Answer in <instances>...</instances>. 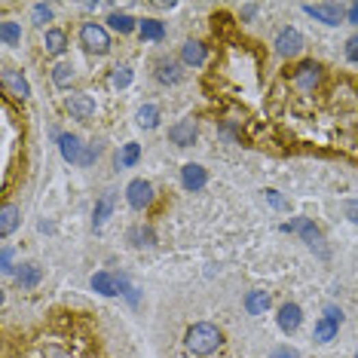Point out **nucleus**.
I'll use <instances>...</instances> for the list:
<instances>
[{
    "instance_id": "f257e3e1",
    "label": "nucleus",
    "mask_w": 358,
    "mask_h": 358,
    "mask_svg": "<svg viewBox=\"0 0 358 358\" xmlns=\"http://www.w3.org/2000/svg\"><path fill=\"white\" fill-rule=\"evenodd\" d=\"M184 346L190 349L193 355H214L220 346H224V334H220L218 324L212 322H196L190 331L184 334Z\"/></svg>"
},
{
    "instance_id": "f03ea898",
    "label": "nucleus",
    "mask_w": 358,
    "mask_h": 358,
    "mask_svg": "<svg viewBox=\"0 0 358 358\" xmlns=\"http://www.w3.org/2000/svg\"><path fill=\"white\" fill-rule=\"evenodd\" d=\"M282 230H285V233H297V236H301L318 257H328V248H324L322 230H318V227L312 224L309 218H294V220H288V224H282Z\"/></svg>"
},
{
    "instance_id": "7ed1b4c3",
    "label": "nucleus",
    "mask_w": 358,
    "mask_h": 358,
    "mask_svg": "<svg viewBox=\"0 0 358 358\" xmlns=\"http://www.w3.org/2000/svg\"><path fill=\"white\" fill-rule=\"evenodd\" d=\"M80 43H83V49L92 52V55H107L110 47H114L107 28L99 22H83L80 25Z\"/></svg>"
},
{
    "instance_id": "20e7f679",
    "label": "nucleus",
    "mask_w": 358,
    "mask_h": 358,
    "mask_svg": "<svg viewBox=\"0 0 358 358\" xmlns=\"http://www.w3.org/2000/svg\"><path fill=\"white\" fill-rule=\"evenodd\" d=\"M303 12L312 16L316 22L337 28V25H346V6L340 3H303Z\"/></svg>"
},
{
    "instance_id": "39448f33",
    "label": "nucleus",
    "mask_w": 358,
    "mask_h": 358,
    "mask_svg": "<svg viewBox=\"0 0 358 358\" xmlns=\"http://www.w3.org/2000/svg\"><path fill=\"white\" fill-rule=\"evenodd\" d=\"M92 288L99 291V294H104V297H116V294H129L132 285H129V279L123 276V272L101 270V272H95V276H92Z\"/></svg>"
},
{
    "instance_id": "423d86ee",
    "label": "nucleus",
    "mask_w": 358,
    "mask_h": 358,
    "mask_svg": "<svg viewBox=\"0 0 358 358\" xmlns=\"http://www.w3.org/2000/svg\"><path fill=\"white\" fill-rule=\"evenodd\" d=\"M272 47H276V52H279L282 58H297V55L303 52V34L288 25V28H282V31L276 34Z\"/></svg>"
},
{
    "instance_id": "0eeeda50",
    "label": "nucleus",
    "mask_w": 358,
    "mask_h": 358,
    "mask_svg": "<svg viewBox=\"0 0 358 358\" xmlns=\"http://www.w3.org/2000/svg\"><path fill=\"white\" fill-rule=\"evenodd\" d=\"M322 77H324V71H322V64L318 62H301L294 68V86L297 89H303V92H312V89H318V83H322Z\"/></svg>"
},
{
    "instance_id": "6e6552de",
    "label": "nucleus",
    "mask_w": 358,
    "mask_h": 358,
    "mask_svg": "<svg viewBox=\"0 0 358 358\" xmlns=\"http://www.w3.org/2000/svg\"><path fill=\"white\" fill-rule=\"evenodd\" d=\"M153 77L162 83V86H178V83L184 80V64L168 58V55H162V58H156V64H153Z\"/></svg>"
},
{
    "instance_id": "1a4fd4ad",
    "label": "nucleus",
    "mask_w": 358,
    "mask_h": 358,
    "mask_svg": "<svg viewBox=\"0 0 358 358\" xmlns=\"http://www.w3.org/2000/svg\"><path fill=\"white\" fill-rule=\"evenodd\" d=\"M126 203L132 205L135 212H144V208L153 203V184H151V181H144V178L129 181V187H126Z\"/></svg>"
},
{
    "instance_id": "9d476101",
    "label": "nucleus",
    "mask_w": 358,
    "mask_h": 358,
    "mask_svg": "<svg viewBox=\"0 0 358 358\" xmlns=\"http://www.w3.org/2000/svg\"><path fill=\"white\" fill-rule=\"evenodd\" d=\"M0 80H3V92L6 95H12V99H31V83L25 80V74L22 71H16V68H3L0 71Z\"/></svg>"
},
{
    "instance_id": "9b49d317",
    "label": "nucleus",
    "mask_w": 358,
    "mask_h": 358,
    "mask_svg": "<svg viewBox=\"0 0 358 358\" xmlns=\"http://www.w3.org/2000/svg\"><path fill=\"white\" fill-rule=\"evenodd\" d=\"M64 107H68V114L80 123H89L95 116V99L89 92H71L68 101H64Z\"/></svg>"
},
{
    "instance_id": "f8f14e48",
    "label": "nucleus",
    "mask_w": 358,
    "mask_h": 358,
    "mask_svg": "<svg viewBox=\"0 0 358 358\" xmlns=\"http://www.w3.org/2000/svg\"><path fill=\"white\" fill-rule=\"evenodd\" d=\"M196 138H199V126H196V120H178L172 129H168V141H172L175 147H193L196 144Z\"/></svg>"
},
{
    "instance_id": "ddd939ff",
    "label": "nucleus",
    "mask_w": 358,
    "mask_h": 358,
    "mask_svg": "<svg viewBox=\"0 0 358 358\" xmlns=\"http://www.w3.org/2000/svg\"><path fill=\"white\" fill-rule=\"evenodd\" d=\"M83 151H86V144H83L74 132H62V135H58V153H62L64 162H71V166H80Z\"/></svg>"
},
{
    "instance_id": "4468645a",
    "label": "nucleus",
    "mask_w": 358,
    "mask_h": 358,
    "mask_svg": "<svg viewBox=\"0 0 358 358\" xmlns=\"http://www.w3.org/2000/svg\"><path fill=\"white\" fill-rule=\"evenodd\" d=\"M181 184L187 193H199L208 184V172L199 162H187V166H181Z\"/></svg>"
},
{
    "instance_id": "2eb2a0df",
    "label": "nucleus",
    "mask_w": 358,
    "mask_h": 358,
    "mask_svg": "<svg viewBox=\"0 0 358 358\" xmlns=\"http://www.w3.org/2000/svg\"><path fill=\"white\" fill-rule=\"evenodd\" d=\"M276 324L282 334H294L303 324V309L297 307V303H282V307H279V316H276Z\"/></svg>"
},
{
    "instance_id": "dca6fc26",
    "label": "nucleus",
    "mask_w": 358,
    "mask_h": 358,
    "mask_svg": "<svg viewBox=\"0 0 358 358\" xmlns=\"http://www.w3.org/2000/svg\"><path fill=\"white\" fill-rule=\"evenodd\" d=\"M40 282H43V270L37 264H31V260H28V264L16 266V285L22 291H34Z\"/></svg>"
},
{
    "instance_id": "f3484780",
    "label": "nucleus",
    "mask_w": 358,
    "mask_h": 358,
    "mask_svg": "<svg viewBox=\"0 0 358 358\" xmlns=\"http://www.w3.org/2000/svg\"><path fill=\"white\" fill-rule=\"evenodd\" d=\"M205 58H208L205 43H199V40H187L184 47H181V64H184V68H203Z\"/></svg>"
},
{
    "instance_id": "a211bd4d",
    "label": "nucleus",
    "mask_w": 358,
    "mask_h": 358,
    "mask_svg": "<svg viewBox=\"0 0 358 358\" xmlns=\"http://www.w3.org/2000/svg\"><path fill=\"white\" fill-rule=\"evenodd\" d=\"M104 22H107V28L116 31V34H132V31H138L141 18H132L129 12H116V10H114L107 18H104Z\"/></svg>"
},
{
    "instance_id": "6ab92c4d",
    "label": "nucleus",
    "mask_w": 358,
    "mask_h": 358,
    "mask_svg": "<svg viewBox=\"0 0 358 358\" xmlns=\"http://www.w3.org/2000/svg\"><path fill=\"white\" fill-rule=\"evenodd\" d=\"M43 49H47V55H64V49H68V34H64L62 28H47V34H43Z\"/></svg>"
},
{
    "instance_id": "aec40b11",
    "label": "nucleus",
    "mask_w": 358,
    "mask_h": 358,
    "mask_svg": "<svg viewBox=\"0 0 358 358\" xmlns=\"http://www.w3.org/2000/svg\"><path fill=\"white\" fill-rule=\"evenodd\" d=\"M340 324H343V322H337V318L322 316V318H318V322H316V331H312L316 343H331L337 334H340Z\"/></svg>"
},
{
    "instance_id": "412c9836",
    "label": "nucleus",
    "mask_w": 358,
    "mask_h": 358,
    "mask_svg": "<svg viewBox=\"0 0 358 358\" xmlns=\"http://www.w3.org/2000/svg\"><path fill=\"white\" fill-rule=\"evenodd\" d=\"M270 307H272L270 291H248V294H245V312H248V316H264Z\"/></svg>"
},
{
    "instance_id": "4be33fe9",
    "label": "nucleus",
    "mask_w": 358,
    "mask_h": 358,
    "mask_svg": "<svg viewBox=\"0 0 358 358\" xmlns=\"http://www.w3.org/2000/svg\"><path fill=\"white\" fill-rule=\"evenodd\" d=\"M18 220H22V212H18V205L12 203H3V212H0V236H12L18 227Z\"/></svg>"
},
{
    "instance_id": "5701e85b",
    "label": "nucleus",
    "mask_w": 358,
    "mask_h": 358,
    "mask_svg": "<svg viewBox=\"0 0 358 358\" xmlns=\"http://www.w3.org/2000/svg\"><path fill=\"white\" fill-rule=\"evenodd\" d=\"M138 34H141V40H153V43H159L162 37H166V25H162L159 18H141Z\"/></svg>"
},
{
    "instance_id": "b1692460",
    "label": "nucleus",
    "mask_w": 358,
    "mask_h": 358,
    "mask_svg": "<svg viewBox=\"0 0 358 358\" xmlns=\"http://www.w3.org/2000/svg\"><path fill=\"white\" fill-rule=\"evenodd\" d=\"M114 214V193H104V196L95 203V212H92V227L95 230H101L104 220Z\"/></svg>"
},
{
    "instance_id": "393cba45",
    "label": "nucleus",
    "mask_w": 358,
    "mask_h": 358,
    "mask_svg": "<svg viewBox=\"0 0 358 358\" xmlns=\"http://www.w3.org/2000/svg\"><path fill=\"white\" fill-rule=\"evenodd\" d=\"M129 242L135 245V248H151V245H156V233H153V227H132L129 230Z\"/></svg>"
},
{
    "instance_id": "a878e982",
    "label": "nucleus",
    "mask_w": 358,
    "mask_h": 358,
    "mask_svg": "<svg viewBox=\"0 0 358 358\" xmlns=\"http://www.w3.org/2000/svg\"><path fill=\"white\" fill-rule=\"evenodd\" d=\"M135 120H138L141 129H156V126H159V120H162V114H159L156 104H141L138 114H135Z\"/></svg>"
},
{
    "instance_id": "bb28decb",
    "label": "nucleus",
    "mask_w": 358,
    "mask_h": 358,
    "mask_svg": "<svg viewBox=\"0 0 358 358\" xmlns=\"http://www.w3.org/2000/svg\"><path fill=\"white\" fill-rule=\"evenodd\" d=\"M138 159H141V144L129 141V144H123V151L116 153V168H132V166H138Z\"/></svg>"
},
{
    "instance_id": "cd10ccee",
    "label": "nucleus",
    "mask_w": 358,
    "mask_h": 358,
    "mask_svg": "<svg viewBox=\"0 0 358 358\" xmlns=\"http://www.w3.org/2000/svg\"><path fill=\"white\" fill-rule=\"evenodd\" d=\"M52 83H55L58 89H68L71 83H74V64H71V62H58L55 68H52Z\"/></svg>"
},
{
    "instance_id": "c85d7f7f",
    "label": "nucleus",
    "mask_w": 358,
    "mask_h": 358,
    "mask_svg": "<svg viewBox=\"0 0 358 358\" xmlns=\"http://www.w3.org/2000/svg\"><path fill=\"white\" fill-rule=\"evenodd\" d=\"M0 40H3V47H18V43H22V28H18V22L6 18V22L0 25Z\"/></svg>"
},
{
    "instance_id": "c756f323",
    "label": "nucleus",
    "mask_w": 358,
    "mask_h": 358,
    "mask_svg": "<svg viewBox=\"0 0 358 358\" xmlns=\"http://www.w3.org/2000/svg\"><path fill=\"white\" fill-rule=\"evenodd\" d=\"M132 80H135V74H132V68H129V64H116V68L110 71V86H114V89L132 86Z\"/></svg>"
},
{
    "instance_id": "7c9ffc66",
    "label": "nucleus",
    "mask_w": 358,
    "mask_h": 358,
    "mask_svg": "<svg viewBox=\"0 0 358 358\" xmlns=\"http://www.w3.org/2000/svg\"><path fill=\"white\" fill-rule=\"evenodd\" d=\"M31 22L37 28H47V22H52V6L49 3H34L31 6Z\"/></svg>"
},
{
    "instance_id": "2f4dec72",
    "label": "nucleus",
    "mask_w": 358,
    "mask_h": 358,
    "mask_svg": "<svg viewBox=\"0 0 358 358\" xmlns=\"http://www.w3.org/2000/svg\"><path fill=\"white\" fill-rule=\"evenodd\" d=\"M99 156H101V141H89V144H86V151H83L80 166H83V168L95 166V162H99Z\"/></svg>"
},
{
    "instance_id": "473e14b6",
    "label": "nucleus",
    "mask_w": 358,
    "mask_h": 358,
    "mask_svg": "<svg viewBox=\"0 0 358 358\" xmlns=\"http://www.w3.org/2000/svg\"><path fill=\"white\" fill-rule=\"evenodd\" d=\"M264 199H266V203H270L272 208H279V212H285V208H288V199H285L279 190H264Z\"/></svg>"
},
{
    "instance_id": "72a5a7b5",
    "label": "nucleus",
    "mask_w": 358,
    "mask_h": 358,
    "mask_svg": "<svg viewBox=\"0 0 358 358\" xmlns=\"http://www.w3.org/2000/svg\"><path fill=\"white\" fill-rule=\"evenodd\" d=\"M12 270H16V266H12V248H10V245H3V255H0V272L10 276Z\"/></svg>"
},
{
    "instance_id": "f704fd0d",
    "label": "nucleus",
    "mask_w": 358,
    "mask_h": 358,
    "mask_svg": "<svg viewBox=\"0 0 358 358\" xmlns=\"http://www.w3.org/2000/svg\"><path fill=\"white\" fill-rule=\"evenodd\" d=\"M343 52H346V62L358 64V34L349 37V40H346V49H343Z\"/></svg>"
},
{
    "instance_id": "c9c22d12",
    "label": "nucleus",
    "mask_w": 358,
    "mask_h": 358,
    "mask_svg": "<svg viewBox=\"0 0 358 358\" xmlns=\"http://www.w3.org/2000/svg\"><path fill=\"white\" fill-rule=\"evenodd\" d=\"M343 212H346V218L353 220V224H358V203H355V199H349V203L343 205Z\"/></svg>"
},
{
    "instance_id": "e433bc0d",
    "label": "nucleus",
    "mask_w": 358,
    "mask_h": 358,
    "mask_svg": "<svg viewBox=\"0 0 358 358\" xmlns=\"http://www.w3.org/2000/svg\"><path fill=\"white\" fill-rule=\"evenodd\" d=\"M346 25H358V3L346 6Z\"/></svg>"
},
{
    "instance_id": "4c0bfd02",
    "label": "nucleus",
    "mask_w": 358,
    "mask_h": 358,
    "mask_svg": "<svg viewBox=\"0 0 358 358\" xmlns=\"http://www.w3.org/2000/svg\"><path fill=\"white\" fill-rule=\"evenodd\" d=\"M270 358H297V353H294V349H288V346H282V349H276Z\"/></svg>"
},
{
    "instance_id": "58836bf2",
    "label": "nucleus",
    "mask_w": 358,
    "mask_h": 358,
    "mask_svg": "<svg viewBox=\"0 0 358 358\" xmlns=\"http://www.w3.org/2000/svg\"><path fill=\"white\" fill-rule=\"evenodd\" d=\"M257 12V6L255 3H248V6H242V18H251Z\"/></svg>"
},
{
    "instance_id": "ea45409f",
    "label": "nucleus",
    "mask_w": 358,
    "mask_h": 358,
    "mask_svg": "<svg viewBox=\"0 0 358 358\" xmlns=\"http://www.w3.org/2000/svg\"><path fill=\"white\" fill-rule=\"evenodd\" d=\"M355 358H358V353H355Z\"/></svg>"
}]
</instances>
